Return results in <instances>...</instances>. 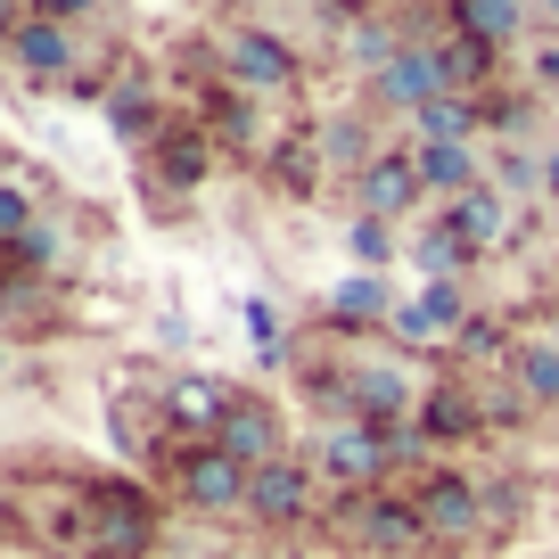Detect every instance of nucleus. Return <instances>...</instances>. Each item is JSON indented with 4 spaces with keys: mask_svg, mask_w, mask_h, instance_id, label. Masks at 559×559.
<instances>
[{
    "mask_svg": "<svg viewBox=\"0 0 559 559\" xmlns=\"http://www.w3.org/2000/svg\"><path fill=\"white\" fill-rule=\"evenodd\" d=\"M230 403H239V395H230L223 379H174V386H165V412H174L181 428H198V437H206V444L223 437Z\"/></svg>",
    "mask_w": 559,
    "mask_h": 559,
    "instance_id": "obj_14",
    "label": "nucleus"
},
{
    "mask_svg": "<svg viewBox=\"0 0 559 559\" xmlns=\"http://www.w3.org/2000/svg\"><path fill=\"white\" fill-rule=\"evenodd\" d=\"M551 206H559V148H551Z\"/></svg>",
    "mask_w": 559,
    "mask_h": 559,
    "instance_id": "obj_35",
    "label": "nucleus"
},
{
    "mask_svg": "<svg viewBox=\"0 0 559 559\" xmlns=\"http://www.w3.org/2000/svg\"><path fill=\"white\" fill-rule=\"evenodd\" d=\"M493 190H502V198H526V190H543V198H551V157L502 148V157H493Z\"/></svg>",
    "mask_w": 559,
    "mask_h": 559,
    "instance_id": "obj_25",
    "label": "nucleus"
},
{
    "mask_svg": "<svg viewBox=\"0 0 559 559\" xmlns=\"http://www.w3.org/2000/svg\"><path fill=\"white\" fill-rule=\"evenodd\" d=\"M214 132H223L230 148H272V140H263V116H255V99H223V107H214Z\"/></svg>",
    "mask_w": 559,
    "mask_h": 559,
    "instance_id": "obj_28",
    "label": "nucleus"
},
{
    "mask_svg": "<svg viewBox=\"0 0 559 559\" xmlns=\"http://www.w3.org/2000/svg\"><path fill=\"white\" fill-rule=\"evenodd\" d=\"M412 165H419V181H428V198L486 190V181H477V148H461V140H412Z\"/></svg>",
    "mask_w": 559,
    "mask_h": 559,
    "instance_id": "obj_13",
    "label": "nucleus"
},
{
    "mask_svg": "<svg viewBox=\"0 0 559 559\" xmlns=\"http://www.w3.org/2000/svg\"><path fill=\"white\" fill-rule=\"evenodd\" d=\"M230 9H239V0H230Z\"/></svg>",
    "mask_w": 559,
    "mask_h": 559,
    "instance_id": "obj_38",
    "label": "nucleus"
},
{
    "mask_svg": "<svg viewBox=\"0 0 559 559\" xmlns=\"http://www.w3.org/2000/svg\"><path fill=\"white\" fill-rule=\"evenodd\" d=\"M247 493H255V469H239L223 444H190L181 453V502L190 510H247Z\"/></svg>",
    "mask_w": 559,
    "mask_h": 559,
    "instance_id": "obj_6",
    "label": "nucleus"
},
{
    "mask_svg": "<svg viewBox=\"0 0 559 559\" xmlns=\"http://www.w3.org/2000/svg\"><path fill=\"white\" fill-rule=\"evenodd\" d=\"M313 477L305 461H272V469H255V493H247V510H255L263 526H297L305 510H313Z\"/></svg>",
    "mask_w": 559,
    "mask_h": 559,
    "instance_id": "obj_12",
    "label": "nucleus"
},
{
    "mask_svg": "<svg viewBox=\"0 0 559 559\" xmlns=\"http://www.w3.org/2000/svg\"><path fill=\"white\" fill-rule=\"evenodd\" d=\"M354 198H362V214H379V223H403V214L428 198V181H419V165H412V140L379 148V157L354 174Z\"/></svg>",
    "mask_w": 559,
    "mask_h": 559,
    "instance_id": "obj_4",
    "label": "nucleus"
},
{
    "mask_svg": "<svg viewBox=\"0 0 559 559\" xmlns=\"http://www.w3.org/2000/svg\"><path fill=\"white\" fill-rule=\"evenodd\" d=\"M9 58L34 83H67L83 50H74V25H58V17H9Z\"/></svg>",
    "mask_w": 559,
    "mask_h": 559,
    "instance_id": "obj_7",
    "label": "nucleus"
},
{
    "mask_svg": "<svg viewBox=\"0 0 559 559\" xmlns=\"http://www.w3.org/2000/svg\"><path fill=\"white\" fill-rule=\"evenodd\" d=\"M551 346H559V321H551Z\"/></svg>",
    "mask_w": 559,
    "mask_h": 559,
    "instance_id": "obj_37",
    "label": "nucleus"
},
{
    "mask_svg": "<svg viewBox=\"0 0 559 559\" xmlns=\"http://www.w3.org/2000/svg\"><path fill=\"white\" fill-rule=\"evenodd\" d=\"M419 263H428V280H461V272H469V263H477V247L461 239L453 223H437V230H428V239H419Z\"/></svg>",
    "mask_w": 559,
    "mask_h": 559,
    "instance_id": "obj_26",
    "label": "nucleus"
},
{
    "mask_svg": "<svg viewBox=\"0 0 559 559\" xmlns=\"http://www.w3.org/2000/svg\"><path fill=\"white\" fill-rule=\"evenodd\" d=\"M437 58H444V83L477 99V91L493 83V58H502V50H486V41H469V34H444V41H437Z\"/></svg>",
    "mask_w": 559,
    "mask_h": 559,
    "instance_id": "obj_22",
    "label": "nucleus"
},
{
    "mask_svg": "<svg viewBox=\"0 0 559 559\" xmlns=\"http://www.w3.org/2000/svg\"><path fill=\"white\" fill-rule=\"evenodd\" d=\"M510 379H519V403H543V412H551V403H559V346H551V337H519Z\"/></svg>",
    "mask_w": 559,
    "mask_h": 559,
    "instance_id": "obj_21",
    "label": "nucleus"
},
{
    "mask_svg": "<svg viewBox=\"0 0 559 559\" xmlns=\"http://www.w3.org/2000/svg\"><path fill=\"white\" fill-rule=\"evenodd\" d=\"M206 165H214V148H206V123H165V140H157V181L165 190H198L206 181Z\"/></svg>",
    "mask_w": 559,
    "mask_h": 559,
    "instance_id": "obj_17",
    "label": "nucleus"
},
{
    "mask_svg": "<svg viewBox=\"0 0 559 559\" xmlns=\"http://www.w3.org/2000/svg\"><path fill=\"white\" fill-rule=\"evenodd\" d=\"M386 330H395L403 346H444V321L428 313V305H419V297H403V305H395V321H386Z\"/></svg>",
    "mask_w": 559,
    "mask_h": 559,
    "instance_id": "obj_31",
    "label": "nucleus"
},
{
    "mask_svg": "<svg viewBox=\"0 0 559 559\" xmlns=\"http://www.w3.org/2000/svg\"><path fill=\"white\" fill-rule=\"evenodd\" d=\"M395 305L403 297L379 272H346L330 297H321V321H330V337H362V330H379V321H395Z\"/></svg>",
    "mask_w": 559,
    "mask_h": 559,
    "instance_id": "obj_8",
    "label": "nucleus"
},
{
    "mask_svg": "<svg viewBox=\"0 0 559 559\" xmlns=\"http://www.w3.org/2000/svg\"><path fill=\"white\" fill-rule=\"evenodd\" d=\"M444 17H453V34L486 41V50H502V41L526 34V0H444Z\"/></svg>",
    "mask_w": 559,
    "mask_h": 559,
    "instance_id": "obj_15",
    "label": "nucleus"
},
{
    "mask_svg": "<svg viewBox=\"0 0 559 559\" xmlns=\"http://www.w3.org/2000/svg\"><path fill=\"white\" fill-rule=\"evenodd\" d=\"M107 123H116L123 140H148V148L165 140V123H157V91H148V74H123V83L107 91Z\"/></svg>",
    "mask_w": 559,
    "mask_h": 559,
    "instance_id": "obj_19",
    "label": "nucleus"
},
{
    "mask_svg": "<svg viewBox=\"0 0 559 559\" xmlns=\"http://www.w3.org/2000/svg\"><path fill=\"white\" fill-rule=\"evenodd\" d=\"M354 403H362V419H379V428L419 419V386H412L403 362H354Z\"/></svg>",
    "mask_w": 559,
    "mask_h": 559,
    "instance_id": "obj_11",
    "label": "nucleus"
},
{
    "mask_svg": "<svg viewBox=\"0 0 559 559\" xmlns=\"http://www.w3.org/2000/svg\"><path fill=\"white\" fill-rule=\"evenodd\" d=\"M412 132H419V140H461V148H469V140L486 132V107H477L469 91H444V99H428V107L412 116Z\"/></svg>",
    "mask_w": 559,
    "mask_h": 559,
    "instance_id": "obj_20",
    "label": "nucleus"
},
{
    "mask_svg": "<svg viewBox=\"0 0 559 559\" xmlns=\"http://www.w3.org/2000/svg\"><path fill=\"white\" fill-rule=\"evenodd\" d=\"M444 58H437V41H403L395 50V67L386 74H370V99L379 107H395V116H419L428 99H444Z\"/></svg>",
    "mask_w": 559,
    "mask_h": 559,
    "instance_id": "obj_5",
    "label": "nucleus"
},
{
    "mask_svg": "<svg viewBox=\"0 0 559 559\" xmlns=\"http://www.w3.org/2000/svg\"><path fill=\"white\" fill-rule=\"evenodd\" d=\"M419 305L444 321V337H461V321H469V288H461V280H428V288H419Z\"/></svg>",
    "mask_w": 559,
    "mask_h": 559,
    "instance_id": "obj_30",
    "label": "nucleus"
},
{
    "mask_svg": "<svg viewBox=\"0 0 559 559\" xmlns=\"http://www.w3.org/2000/svg\"><path fill=\"white\" fill-rule=\"evenodd\" d=\"M346 247H354V255H362V272H379V263H395V230H386L379 214H354Z\"/></svg>",
    "mask_w": 559,
    "mask_h": 559,
    "instance_id": "obj_29",
    "label": "nucleus"
},
{
    "mask_svg": "<svg viewBox=\"0 0 559 559\" xmlns=\"http://www.w3.org/2000/svg\"><path fill=\"white\" fill-rule=\"evenodd\" d=\"M535 9H543V17H559V0H535Z\"/></svg>",
    "mask_w": 559,
    "mask_h": 559,
    "instance_id": "obj_36",
    "label": "nucleus"
},
{
    "mask_svg": "<svg viewBox=\"0 0 559 559\" xmlns=\"http://www.w3.org/2000/svg\"><path fill=\"white\" fill-rule=\"evenodd\" d=\"M91 551L107 559H140L148 543H157V510H148V493L140 486H91Z\"/></svg>",
    "mask_w": 559,
    "mask_h": 559,
    "instance_id": "obj_1",
    "label": "nucleus"
},
{
    "mask_svg": "<svg viewBox=\"0 0 559 559\" xmlns=\"http://www.w3.org/2000/svg\"><path fill=\"white\" fill-rule=\"evenodd\" d=\"M444 223H453L477 255H486V247H502L510 230H519V223H510V198L493 190V181H486V190H469V198H453V206H444Z\"/></svg>",
    "mask_w": 559,
    "mask_h": 559,
    "instance_id": "obj_16",
    "label": "nucleus"
},
{
    "mask_svg": "<svg viewBox=\"0 0 559 559\" xmlns=\"http://www.w3.org/2000/svg\"><path fill=\"white\" fill-rule=\"evenodd\" d=\"M395 50H403V34H395V17H379V9L346 25V58H354V67L386 74V67H395Z\"/></svg>",
    "mask_w": 559,
    "mask_h": 559,
    "instance_id": "obj_24",
    "label": "nucleus"
},
{
    "mask_svg": "<svg viewBox=\"0 0 559 559\" xmlns=\"http://www.w3.org/2000/svg\"><path fill=\"white\" fill-rule=\"evenodd\" d=\"M223 74L239 99H263V91H288L297 83V50L280 34H263V25H239V34L223 41Z\"/></svg>",
    "mask_w": 559,
    "mask_h": 559,
    "instance_id": "obj_2",
    "label": "nucleus"
},
{
    "mask_svg": "<svg viewBox=\"0 0 559 559\" xmlns=\"http://www.w3.org/2000/svg\"><path fill=\"white\" fill-rule=\"evenodd\" d=\"M453 346L469 354V362H510V354H519V346H510V330H502L493 313H469V321H461V337H453Z\"/></svg>",
    "mask_w": 559,
    "mask_h": 559,
    "instance_id": "obj_27",
    "label": "nucleus"
},
{
    "mask_svg": "<svg viewBox=\"0 0 559 559\" xmlns=\"http://www.w3.org/2000/svg\"><path fill=\"white\" fill-rule=\"evenodd\" d=\"M214 444H223L239 469H272V461H288V453H280V412L255 403V395L230 403V419H223V437H214Z\"/></svg>",
    "mask_w": 559,
    "mask_h": 559,
    "instance_id": "obj_10",
    "label": "nucleus"
},
{
    "mask_svg": "<svg viewBox=\"0 0 559 559\" xmlns=\"http://www.w3.org/2000/svg\"><path fill=\"white\" fill-rule=\"evenodd\" d=\"M535 67H543V83H559V50H543V58H535Z\"/></svg>",
    "mask_w": 559,
    "mask_h": 559,
    "instance_id": "obj_34",
    "label": "nucleus"
},
{
    "mask_svg": "<svg viewBox=\"0 0 559 559\" xmlns=\"http://www.w3.org/2000/svg\"><path fill=\"white\" fill-rule=\"evenodd\" d=\"M58 255H67V230H58V223H34L25 239H9V280H25V288H34V280H50Z\"/></svg>",
    "mask_w": 559,
    "mask_h": 559,
    "instance_id": "obj_23",
    "label": "nucleus"
},
{
    "mask_svg": "<svg viewBox=\"0 0 559 559\" xmlns=\"http://www.w3.org/2000/svg\"><path fill=\"white\" fill-rule=\"evenodd\" d=\"M247 337H255V354H263V362H272V370L288 362V330H280V313H272V305H263V297L247 305Z\"/></svg>",
    "mask_w": 559,
    "mask_h": 559,
    "instance_id": "obj_32",
    "label": "nucleus"
},
{
    "mask_svg": "<svg viewBox=\"0 0 559 559\" xmlns=\"http://www.w3.org/2000/svg\"><path fill=\"white\" fill-rule=\"evenodd\" d=\"M346 526H354V543H362L370 559H395V551H419V543H428V519H419V502H403V493H354Z\"/></svg>",
    "mask_w": 559,
    "mask_h": 559,
    "instance_id": "obj_3",
    "label": "nucleus"
},
{
    "mask_svg": "<svg viewBox=\"0 0 559 559\" xmlns=\"http://www.w3.org/2000/svg\"><path fill=\"white\" fill-rule=\"evenodd\" d=\"M107 0H17V17H58V25H83V17H99Z\"/></svg>",
    "mask_w": 559,
    "mask_h": 559,
    "instance_id": "obj_33",
    "label": "nucleus"
},
{
    "mask_svg": "<svg viewBox=\"0 0 559 559\" xmlns=\"http://www.w3.org/2000/svg\"><path fill=\"white\" fill-rule=\"evenodd\" d=\"M412 502H419V519H428V543H469L477 519H486V502H477V486L461 469H437Z\"/></svg>",
    "mask_w": 559,
    "mask_h": 559,
    "instance_id": "obj_9",
    "label": "nucleus"
},
{
    "mask_svg": "<svg viewBox=\"0 0 559 559\" xmlns=\"http://www.w3.org/2000/svg\"><path fill=\"white\" fill-rule=\"evenodd\" d=\"M477 428H486V412L461 386H428L419 395V444H453V437H477Z\"/></svg>",
    "mask_w": 559,
    "mask_h": 559,
    "instance_id": "obj_18",
    "label": "nucleus"
}]
</instances>
